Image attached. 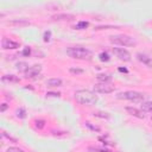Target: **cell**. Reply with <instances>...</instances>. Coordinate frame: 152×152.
Instances as JSON below:
<instances>
[{
	"mask_svg": "<svg viewBox=\"0 0 152 152\" xmlns=\"http://www.w3.org/2000/svg\"><path fill=\"white\" fill-rule=\"evenodd\" d=\"M115 90V87L109 83H96L94 84V91L99 94H110Z\"/></svg>",
	"mask_w": 152,
	"mask_h": 152,
	"instance_id": "cell-5",
	"label": "cell"
},
{
	"mask_svg": "<svg viewBox=\"0 0 152 152\" xmlns=\"http://www.w3.org/2000/svg\"><path fill=\"white\" fill-rule=\"evenodd\" d=\"M1 81L5 82V83H19L20 78L15 75H4L1 77Z\"/></svg>",
	"mask_w": 152,
	"mask_h": 152,
	"instance_id": "cell-12",
	"label": "cell"
},
{
	"mask_svg": "<svg viewBox=\"0 0 152 152\" xmlns=\"http://www.w3.org/2000/svg\"><path fill=\"white\" fill-rule=\"evenodd\" d=\"M109 42L114 45H120V46H135L137 42L133 37L128 34H115L109 37Z\"/></svg>",
	"mask_w": 152,
	"mask_h": 152,
	"instance_id": "cell-3",
	"label": "cell"
},
{
	"mask_svg": "<svg viewBox=\"0 0 152 152\" xmlns=\"http://www.w3.org/2000/svg\"><path fill=\"white\" fill-rule=\"evenodd\" d=\"M6 152H25V151H24V150H21V148H19V147L11 146V147H8V148L6 150Z\"/></svg>",
	"mask_w": 152,
	"mask_h": 152,
	"instance_id": "cell-28",
	"label": "cell"
},
{
	"mask_svg": "<svg viewBox=\"0 0 152 152\" xmlns=\"http://www.w3.org/2000/svg\"><path fill=\"white\" fill-rule=\"evenodd\" d=\"M52 20H74L75 15L70 13H61V14H55L51 17Z\"/></svg>",
	"mask_w": 152,
	"mask_h": 152,
	"instance_id": "cell-10",
	"label": "cell"
},
{
	"mask_svg": "<svg viewBox=\"0 0 152 152\" xmlns=\"http://www.w3.org/2000/svg\"><path fill=\"white\" fill-rule=\"evenodd\" d=\"M61 94L59 93H53V91H48L46 93V96H52V97H58Z\"/></svg>",
	"mask_w": 152,
	"mask_h": 152,
	"instance_id": "cell-30",
	"label": "cell"
},
{
	"mask_svg": "<svg viewBox=\"0 0 152 152\" xmlns=\"http://www.w3.org/2000/svg\"><path fill=\"white\" fill-rule=\"evenodd\" d=\"M75 100L80 104L93 106L97 102L99 97H97L95 91H91V90H88V89H81V90H77L75 93Z\"/></svg>",
	"mask_w": 152,
	"mask_h": 152,
	"instance_id": "cell-1",
	"label": "cell"
},
{
	"mask_svg": "<svg viewBox=\"0 0 152 152\" xmlns=\"http://www.w3.org/2000/svg\"><path fill=\"white\" fill-rule=\"evenodd\" d=\"M99 58H100L101 62H108V61L110 59V57H109V55H108L107 52H101V53L99 55Z\"/></svg>",
	"mask_w": 152,
	"mask_h": 152,
	"instance_id": "cell-22",
	"label": "cell"
},
{
	"mask_svg": "<svg viewBox=\"0 0 152 152\" xmlns=\"http://www.w3.org/2000/svg\"><path fill=\"white\" fill-rule=\"evenodd\" d=\"M7 107H8V106H7V103H2V104H1V107H0V112H5V110L7 109Z\"/></svg>",
	"mask_w": 152,
	"mask_h": 152,
	"instance_id": "cell-32",
	"label": "cell"
},
{
	"mask_svg": "<svg viewBox=\"0 0 152 152\" xmlns=\"http://www.w3.org/2000/svg\"><path fill=\"white\" fill-rule=\"evenodd\" d=\"M89 151L91 152H113L108 148H103V147H89Z\"/></svg>",
	"mask_w": 152,
	"mask_h": 152,
	"instance_id": "cell-21",
	"label": "cell"
},
{
	"mask_svg": "<svg viewBox=\"0 0 152 152\" xmlns=\"http://www.w3.org/2000/svg\"><path fill=\"white\" fill-rule=\"evenodd\" d=\"M50 39H51V31H50V30H48V31H45V32H44L43 40H44L45 43H48V42H50Z\"/></svg>",
	"mask_w": 152,
	"mask_h": 152,
	"instance_id": "cell-24",
	"label": "cell"
},
{
	"mask_svg": "<svg viewBox=\"0 0 152 152\" xmlns=\"http://www.w3.org/2000/svg\"><path fill=\"white\" fill-rule=\"evenodd\" d=\"M21 55H23V56H25V57H28V56L31 55V48H30V46L24 48V50L21 51Z\"/></svg>",
	"mask_w": 152,
	"mask_h": 152,
	"instance_id": "cell-27",
	"label": "cell"
},
{
	"mask_svg": "<svg viewBox=\"0 0 152 152\" xmlns=\"http://www.w3.org/2000/svg\"><path fill=\"white\" fill-rule=\"evenodd\" d=\"M108 28H118V26H112V25H103V26H96L95 30H108Z\"/></svg>",
	"mask_w": 152,
	"mask_h": 152,
	"instance_id": "cell-25",
	"label": "cell"
},
{
	"mask_svg": "<svg viewBox=\"0 0 152 152\" xmlns=\"http://www.w3.org/2000/svg\"><path fill=\"white\" fill-rule=\"evenodd\" d=\"M125 109H126V112H127L129 115H132V116H134V118H138V119H144V118H145L144 112L140 110V109H138V108H135V107H126Z\"/></svg>",
	"mask_w": 152,
	"mask_h": 152,
	"instance_id": "cell-9",
	"label": "cell"
},
{
	"mask_svg": "<svg viewBox=\"0 0 152 152\" xmlns=\"http://www.w3.org/2000/svg\"><path fill=\"white\" fill-rule=\"evenodd\" d=\"M118 99L120 100H128V101H132V102H144L145 100V95L140 91H135V90H127V91H124V93H119L116 95Z\"/></svg>",
	"mask_w": 152,
	"mask_h": 152,
	"instance_id": "cell-4",
	"label": "cell"
},
{
	"mask_svg": "<svg viewBox=\"0 0 152 152\" xmlns=\"http://www.w3.org/2000/svg\"><path fill=\"white\" fill-rule=\"evenodd\" d=\"M94 116H97V118H102V119H109L110 115L108 113H102V112H96L94 113Z\"/></svg>",
	"mask_w": 152,
	"mask_h": 152,
	"instance_id": "cell-23",
	"label": "cell"
},
{
	"mask_svg": "<svg viewBox=\"0 0 152 152\" xmlns=\"http://www.w3.org/2000/svg\"><path fill=\"white\" fill-rule=\"evenodd\" d=\"M86 126H88V127H89L90 129H93V131H96V132H99V131H100V128H99V127H96V126H93V125H91L90 122H88V121L86 122Z\"/></svg>",
	"mask_w": 152,
	"mask_h": 152,
	"instance_id": "cell-29",
	"label": "cell"
},
{
	"mask_svg": "<svg viewBox=\"0 0 152 152\" xmlns=\"http://www.w3.org/2000/svg\"><path fill=\"white\" fill-rule=\"evenodd\" d=\"M69 71H70L71 74H76V75H78V74H83V72H84V70H83V69H80V68H70Z\"/></svg>",
	"mask_w": 152,
	"mask_h": 152,
	"instance_id": "cell-26",
	"label": "cell"
},
{
	"mask_svg": "<svg viewBox=\"0 0 152 152\" xmlns=\"http://www.w3.org/2000/svg\"><path fill=\"white\" fill-rule=\"evenodd\" d=\"M34 126H36V128L42 129V128H44V127H45V121H44L43 119H38V120H36V121H34Z\"/></svg>",
	"mask_w": 152,
	"mask_h": 152,
	"instance_id": "cell-20",
	"label": "cell"
},
{
	"mask_svg": "<svg viewBox=\"0 0 152 152\" xmlns=\"http://www.w3.org/2000/svg\"><path fill=\"white\" fill-rule=\"evenodd\" d=\"M15 66H17V69H18L19 71H21V72H24V74H25V72L27 71V69L30 68L26 62H18Z\"/></svg>",
	"mask_w": 152,
	"mask_h": 152,
	"instance_id": "cell-16",
	"label": "cell"
},
{
	"mask_svg": "<svg viewBox=\"0 0 152 152\" xmlns=\"http://www.w3.org/2000/svg\"><path fill=\"white\" fill-rule=\"evenodd\" d=\"M88 26H89V23H88V21L81 20V21H78V23L76 24L75 28H77V30H84V28H87Z\"/></svg>",
	"mask_w": 152,
	"mask_h": 152,
	"instance_id": "cell-18",
	"label": "cell"
},
{
	"mask_svg": "<svg viewBox=\"0 0 152 152\" xmlns=\"http://www.w3.org/2000/svg\"><path fill=\"white\" fill-rule=\"evenodd\" d=\"M96 80L99 83H110L112 76L109 74H99L96 76Z\"/></svg>",
	"mask_w": 152,
	"mask_h": 152,
	"instance_id": "cell-14",
	"label": "cell"
},
{
	"mask_svg": "<svg viewBox=\"0 0 152 152\" xmlns=\"http://www.w3.org/2000/svg\"><path fill=\"white\" fill-rule=\"evenodd\" d=\"M118 70H119L120 72H125V74H127V72H128V70H127L126 68H119Z\"/></svg>",
	"mask_w": 152,
	"mask_h": 152,
	"instance_id": "cell-33",
	"label": "cell"
},
{
	"mask_svg": "<svg viewBox=\"0 0 152 152\" xmlns=\"http://www.w3.org/2000/svg\"><path fill=\"white\" fill-rule=\"evenodd\" d=\"M17 118H19V119H25L26 118V110H25V108H19L18 110H17Z\"/></svg>",
	"mask_w": 152,
	"mask_h": 152,
	"instance_id": "cell-19",
	"label": "cell"
},
{
	"mask_svg": "<svg viewBox=\"0 0 152 152\" xmlns=\"http://www.w3.org/2000/svg\"><path fill=\"white\" fill-rule=\"evenodd\" d=\"M137 58H138V61H139V62L144 63L145 65H147V66H152V58H151V57H148L147 55L139 52V53H137Z\"/></svg>",
	"mask_w": 152,
	"mask_h": 152,
	"instance_id": "cell-11",
	"label": "cell"
},
{
	"mask_svg": "<svg viewBox=\"0 0 152 152\" xmlns=\"http://www.w3.org/2000/svg\"><path fill=\"white\" fill-rule=\"evenodd\" d=\"M1 134H2V137H6L7 139H10V140H12L13 142H15V141H17V139H14V138H12V137H10V135H7V134H6V132H2Z\"/></svg>",
	"mask_w": 152,
	"mask_h": 152,
	"instance_id": "cell-31",
	"label": "cell"
},
{
	"mask_svg": "<svg viewBox=\"0 0 152 152\" xmlns=\"http://www.w3.org/2000/svg\"><path fill=\"white\" fill-rule=\"evenodd\" d=\"M48 87H61L62 86V80L61 78H49L46 81Z\"/></svg>",
	"mask_w": 152,
	"mask_h": 152,
	"instance_id": "cell-15",
	"label": "cell"
},
{
	"mask_svg": "<svg viewBox=\"0 0 152 152\" xmlns=\"http://www.w3.org/2000/svg\"><path fill=\"white\" fill-rule=\"evenodd\" d=\"M42 69L43 68H42L40 64H34V65H32L27 69V71L25 72V77L26 78H33V77L38 76L42 72Z\"/></svg>",
	"mask_w": 152,
	"mask_h": 152,
	"instance_id": "cell-8",
	"label": "cell"
},
{
	"mask_svg": "<svg viewBox=\"0 0 152 152\" xmlns=\"http://www.w3.org/2000/svg\"><path fill=\"white\" fill-rule=\"evenodd\" d=\"M19 46H20L19 42L12 40L10 38H2V40H1V48L4 50H14V49H18Z\"/></svg>",
	"mask_w": 152,
	"mask_h": 152,
	"instance_id": "cell-7",
	"label": "cell"
},
{
	"mask_svg": "<svg viewBox=\"0 0 152 152\" xmlns=\"http://www.w3.org/2000/svg\"><path fill=\"white\" fill-rule=\"evenodd\" d=\"M66 55L74 59H81V61H89L93 57V51L84 48V46H70L66 49Z\"/></svg>",
	"mask_w": 152,
	"mask_h": 152,
	"instance_id": "cell-2",
	"label": "cell"
},
{
	"mask_svg": "<svg viewBox=\"0 0 152 152\" xmlns=\"http://www.w3.org/2000/svg\"><path fill=\"white\" fill-rule=\"evenodd\" d=\"M8 24H10V25H15V26H28V25H30V21H28L27 19L20 18V19H14V20H11Z\"/></svg>",
	"mask_w": 152,
	"mask_h": 152,
	"instance_id": "cell-13",
	"label": "cell"
},
{
	"mask_svg": "<svg viewBox=\"0 0 152 152\" xmlns=\"http://www.w3.org/2000/svg\"><path fill=\"white\" fill-rule=\"evenodd\" d=\"M112 52L120 59V61H124V62H129L131 61V53L128 50L124 49V48H113L112 49Z\"/></svg>",
	"mask_w": 152,
	"mask_h": 152,
	"instance_id": "cell-6",
	"label": "cell"
},
{
	"mask_svg": "<svg viewBox=\"0 0 152 152\" xmlns=\"http://www.w3.org/2000/svg\"><path fill=\"white\" fill-rule=\"evenodd\" d=\"M141 110H142V112L152 113V101L142 102V103H141Z\"/></svg>",
	"mask_w": 152,
	"mask_h": 152,
	"instance_id": "cell-17",
	"label": "cell"
}]
</instances>
